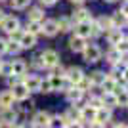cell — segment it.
I'll return each mask as SVG.
<instances>
[{"label":"cell","instance_id":"45","mask_svg":"<svg viewBox=\"0 0 128 128\" xmlns=\"http://www.w3.org/2000/svg\"><path fill=\"white\" fill-rule=\"evenodd\" d=\"M120 12H122L124 16L128 17V0H126V2H124V6H122V10H120Z\"/></svg>","mask_w":128,"mask_h":128},{"label":"cell","instance_id":"42","mask_svg":"<svg viewBox=\"0 0 128 128\" xmlns=\"http://www.w3.org/2000/svg\"><path fill=\"white\" fill-rule=\"evenodd\" d=\"M65 128H86L82 122H71V124H67Z\"/></svg>","mask_w":128,"mask_h":128},{"label":"cell","instance_id":"24","mask_svg":"<svg viewBox=\"0 0 128 128\" xmlns=\"http://www.w3.org/2000/svg\"><path fill=\"white\" fill-rule=\"evenodd\" d=\"M80 98H82V92L78 90V88H71V90H67V100H69L71 103H78L80 102Z\"/></svg>","mask_w":128,"mask_h":128},{"label":"cell","instance_id":"53","mask_svg":"<svg viewBox=\"0 0 128 128\" xmlns=\"http://www.w3.org/2000/svg\"><path fill=\"white\" fill-rule=\"evenodd\" d=\"M12 128H21V126H12Z\"/></svg>","mask_w":128,"mask_h":128},{"label":"cell","instance_id":"9","mask_svg":"<svg viewBox=\"0 0 128 128\" xmlns=\"http://www.w3.org/2000/svg\"><path fill=\"white\" fill-rule=\"evenodd\" d=\"M75 34L80 38H88L92 36V21H84V23H78L75 29Z\"/></svg>","mask_w":128,"mask_h":128},{"label":"cell","instance_id":"16","mask_svg":"<svg viewBox=\"0 0 128 128\" xmlns=\"http://www.w3.org/2000/svg\"><path fill=\"white\" fill-rule=\"evenodd\" d=\"M115 96H117V103H118V105L128 107V90L124 88V86H117Z\"/></svg>","mask_w":128,"mask_h":128},{"label":"cell","instance_id":"55","mask_svg":"<svg viewBox=\"0 0 128 128\" xmlns=\"http://www.w3.org/2000/svg\"><path fill=\"white\" fill-rule=\"evenodd\" d=\"M0 128H2V126H0Z\"/></svg>","mask_w":128,"mask_h":128},{"label":"cell","instance_id":"3","mask_svg":"<svg viewBox=\"0 0 128 128\" xmlns=\"http://www.w3.org/2000/svg\"><path fill=\"white\" fill-rule=\"evenodd\" d=\"M0 29L10 34V32H14L16 29H19V19H17L16 16H6L4 19L0 21Z\"/></svg>","mask_w":128,"mask_h":128},{"label":"cell","instance_id":"33","mask_svg":"<svg viewBox=\"0 0 128 128\" xmlns=\"http://www.w3.org/2000/svg\"><path fill=\"white\" fill-rule=\"evenodd\" d=\"M19 50H21L19 42H12V40H6V52H8V54H17Z\"/></svg>","mask_w":128,"mask_h":128},{"label":"cell","instance_id":"38","mask_svg":"<svg viewBox=\"0 0 128 128\" xmlns=\"http://www.w3.org/2000/svg\"><path fill=\"white\" fill-rule=\"evenodd\" d=\"M21 36H23V31H19V29H16L14 32H10V40L12 42H19Z\"/></svg>","mask_w":128,"mask_h":128},{"label":"cell","instance_id":"51","mask_svg":"<svg viewBox=\"0 0 128 128\" xmlns=\"http://www.w3.org/2000/svg\"><path fill=\"white\" fill-rule=\"evenodd\" d=\"M2 63H4V61H2V59H0V67H2Z\"/></svg>","mask_w":128,"mask_h":128},{"label":"cell","instance_id":"30","mask_svg":"<svg viewBox=\"0 0 128 128\" xmlns=\"http://www.w3.org/2000/svg\"><path fill=\"white\" fill-rule=\"evenodd\" d=\"M56 23H58V31H61V32H69L71 31V21L67 17H59Z\"/></svg>","mask_w":128,"mask_h":128},{"label":"cell","instance_id":"11","mask_svg":"<svg viewBox=\"0 0 128 128\" xmlns=\"http://www.w3.org/2000/svg\"><path fill=\"white\" fill-rule=\"evenodd\" d=\"M84 21H92L90 17V12L84 10V8H78L76 12H73V23L78 25V23H84Z\"/></svg>","mask_w":128,"mask_h":128},{"label":"cell","instance_id":"22","mask_svg":"<svg viewBox=\"0 0 128 128\" xmlns=\"http://www.w3.org/2000/svg\"><path fill=\"white\" fill-rule=\"evenodd\" d=\"M111 21H113V27H115V29H120L124 23H128V17L124 16L122 12H115L113 17H111Z\"/></svg>","mask_w":128,"mask_h":128},{"label":"cell","instance_id":"44","mask_svg":"<svg viewBox=\"0 0 128 128\" xmlns=\"http://www.w3.org/2000/svg\"><path fill=\"white\" fill-rule=\"evenodd\" d=\"M40 2H42L44 6H54L56 2H58V0H40Z\"/></svg>","mask_w":128,"mask_h":128},{"label":"cell","instance_id":"12","mask_svg":"<svg viewBox=\"0 0 128 128\" xmlns=\"http://www.w3.org/2000/svg\"><path fill=\"white\" fill-rule=\"evenodd\" d=\"M25 71H27V63L21 61V59H16V61H12V75L14 76H25Z\"/></svg>","mask_w":128,"mask_h":128},{"label":"cell","instance_id":"4","mask_svg":"<svg viewBox=\"0 0 128 128\" xmlns=\"http://www.w3.org/2000/svg\"><path fill=\"white\" fill-rule=\"evenodd\" d=\"M40 59H42V65L44 67H56L59 63V56L58 52H54V50H44L40 54Z\"/></svg>","mask_w":128,"mask_h":128},{"label":"cell","instance_id":"23","mask_svg":"<svg viewBox=\"0 0 128 128\" xmlns=\"http://www.w3.org/2000/svg\"><path fill=\"white\" fill-rule=\"evenodd\" d=\"M34 44H36V36H32L29 32H23L21 40H19V46H21V48H32Z\"/></svg>","mask_w":128,"mask_h":128},{"label":"cell","instance_id":"56","mask_svg":"<svg viewBox=\"0 0 128 128\" xmlns=\"http://www.w3.org/2000/svg\"><path fill=\"white\" fill-rule=\"evenodd\" d=\"M126 40H128V38H126Z\"/></svg>","mask_w":128,"mask_h":128},{"label":"cell","instance_id":"32","mask_svg":"<svg viewBox=\"0 0 128 128\" xmlns=\"http://www.w3.org/2000/svg\"><path fill=\"white\" fill-rule=\"evenodd\" d=\"M86 105H90V107H94V109H102L103 107V102H102V98H98V96H90V100H88V103Z\"/></svg>","mask_w":128,"mask_h":128},{"label":"cell","instance_id":"2","mask_svg":"<svg viewBox=\"0 0 128 128\" xmlns=\"http://www.w3.org/2000/svg\"><path fill=\"white\" fill-rule=\"evenodd\" d=\"M16 120H17V115L14 109H2L0 111V126H16Z\"/></svg>","mask_w":128,"mask_h":128},{"label":"cell","instance_id":"17","mask_svg":"<svg viewBox=\"0 0 128 128\" xmlns=\"http://www.w3.org/2000/svg\"><path fill=\"white\" fill-rule=\"evenodd\" d=\"M84 46H86L84 38L76 36V34H73V36H71V40H69V48L73 50V52H82V50H84Z\"/></svg>","mask_w":128,"mask_h":128},{"label":"cell","instance_id":"27","mask_svg":"<svg viewBox=\"0 0 128 128\" xmlns=\"http://www.w3.org/2000/svg\"><path fill=\"white\" fill-rule=\"evenodd\" d=\"M65 120L61 118V115H56V117H50V122H48V128H65Z\"/></svg>","mask_w":128,"mask_h":128},{"label":"cell","instance_id":"47","mask_svg":"<svg viewBox=\"0 0 128 128\" xmlns=\"http://www.w3.org/2000/svg\"><path fill=\"white\" fill-rule=\"evenodd\" d=\"M122 78L126 80V84H128V67H126V69L122 71Z\"/></svg>","mask_w":128,"mask_h":128},{"label":"cell","instance_id":"48","mask_svg":"<svg viewBox=\"0 0 128 128\" xmlns=\"http://www.w3.org/2000/svg\"><path fill=\"white\" fill-rule=\"evenodd\" d=\"M113 128H128V124H124V122H118V124H115Z\"/></svg>","mask_w":128,"mask_h":128},{"label":"cell","instance_id":"43","mask_svg":"<svg viewBox=\"0 0 128 128\" xmlns=\"http://www.w3.org/2000/svg\"><path fill=\"white\" fill-rule=\"evenodd\" d=\"M2 54H6V40L4 38H0V56Z\"/></svg>","mask_w":128,"mask_h":128},{"label":"cell","instance_id":"1","mask_svg":"<svg viewBox=\"0 0 128 128\" xmlns=\"http://www.w3.org/2000/svg\"><path fill=\"white\" fill-rule=\"evenodd\" d=\"M82 56H84V61L96 63V61L102 59V50H100V46H96V44H86L84 50H82Z\"/></svg>","mask_w":128,"mask_h":128},{"label":"cell","instance_id":"5","mask_svg":"<svg viewBox=\"0 0 128 128\" xmlns=\"http://www.w3.org/2000/svg\"><path fill=\"white\" fill-rule=\"evenodd\" d=\"M65 78L69 80L73 86H76L80 80L84 78V73H82L80 67H69V69H65Z\"/></svg>","mask_w":128,"mask_h":128},{"label":"cell","instance_id":"13","mask_svg":"<svg viewBox=\"0 0 128 128\" xmlns=\"http://www.w3.org/2000/svg\"><path fill=\"white\" fill-rule=\"evenodd\" d=\"M42 32L46 36H56L58 34V23H56V19H46L42 23Z\"/></svg>","mask_w":128,"mask_h":128},{"label":"cell","instance_id":"29","mask_svg":"<svg viewBox=\"0 0 128 128\" xmlns=\"http://www.w3.org/2000/svg\"><path fill=\"white\" fill-rule=\"evenodd\" d=\"M63 76H50V86H52V92L54 90H63Z\"/></svg>","mask_w":128,"mask_h":128},{"label":"cell","instance_id":"49","mask_svg":"<svg viewBox=\"0 0 128 128\" xmlns=\"http://www.w3.org/2000/svg\"><path fill=\"white\" fill-rule=\"evenodd\" d=\"M4 17H6V14H4V12H2V10H0V21H2Z\"/></svg>","mask_w":128,"mask_h":128},{"label":"cell","instance_id":"50","mask_svg":"<svg viewBox=\"0 0 128 128\" xmlns=\"http://www.w3.org/2000/svg\"><path fill=\"white\" fill-rule=\"evenodd\" d=\"M71 2H75V4H80V2H84V0H71Z\"/></svg>","mask_w":128,"mask_h":128},{"label":"cell","instance_id":"8","mask_svg":"<svg viewBox=\"0 0 128 128\" xmlns=\"http://www.w3.org/2000/svg\"><path fill=\"white\" fill-rule=\"evenodd\" d=\"M48 122H50V113H46V111L34 113V117H32V126H36V128H48Z\"/></svg>","mask_w":128,"mask_h":128},{"label":"cell","instance_id":"6","mask_svg":"<svg viewBox=\"0 0 128 128\" xmlns=\"http://www.w3.org/2000/svg\"><path fill=\"white\" fill-rule=\"evenodd\" d=\"M21 82L25 84V88L29 92H40V80L42 78H38V76H34V75H25V76H21Z\"/></svg>","mask_w":128,"mask_h":128},{"label":"cell","instance_id":"18","mask_svg":"<svg viewBox=\"0 0 128 128\" xmlns=\"http://www.w3.org/2000/svg\"><path fill=\"white\" fill-rule=\"evenodd\" d=\"M122 38L124 36H122V31H120V29H111V31L107 32V40H109V44H113V48H115Z\"/></svg>","mask_w":128,"mask_h":128},{"label":"cell","instance_id":"34","mask_svg":"<svg viewBox=\"0 0 128 128\" xmlns=\"http://www.w3.org/2000/svg\"><path fill=\"white\" fill-rule=\"evenodd\" d=\"M29 2H31V0H10V6L14 10H23V8L29 6Z\"/></svg>","mask_w":128,"mask_h":128},{"label":"cell","instance_id":"39","mask_svg":"<svg viewBox=\"0 0 128 128\" xmlns=\"http://www.w3.org/2000/svg\"><path fill=\"white\" fill-rule=\"evenodd\" d=\"M40 92H52V86H50V78L40 80Z\"/></svg>","mask_w":128,"mask_h":128},{"label":"cell","instance_id":"35","mask_svg":"<svg viewBox=\"0 0 128 128\" xmlns=\"http://www.w3.org/2000/svg\"><path fill=\"white\" fill-rule=\"evenodd\" d=\"M115 50H117L120 56H122V54H128V40H126V38H122V40L115 46Z\"/></svg>","mask_w":128,"mask_h":128},{"label":"cell","instance_id":"14","mask_svg":"<svg viewBox=\"0 0 128 128\" xmlns=\"http://www.w3.org/2000/svg\"><path fill=\"white\" fill-rule=\"evenodd\" d=\"M80 117H82V120H86V122H94L96 120V109L90 105H82V109H80ZM80 120V122H82Z\"/></svg>","mask_w":128,"mask_h":128},{"label":"cell","instance_id":"25","mask_svg":"<svg viewBox=\"0 0 128 128\" xmlns=\"http://www.w3.org/2000/svg\"><path fill=\"white\" fill-rule=\"evenodd\" d=\"M27 32L36 36L38 32H42V23H36V21H27Z\"/></svg>","mask_w":128,"mask_h":128},{"label":"cell","instance_id":"15","mask_svg":"<svg viewBox=\"0 0 128 128\" xmlns=\"http://www.w3.org/2000/svg\"><path fill=\"white\" fill-rule=\"evenodd\" d=\"M109 120H111V109H107V107H102V109H98V111H96V120H94V122L107 124Z\"/></svg>","mask_w":128,"mask_h":128},{"label":"cell","instance_id":"40","mask_svg":"<svg viewBox=\"0 0 128 128\" xmlns=\"http://www.w3.org/2000/svg\"><path fill=\"white\" fill-rule=\"evenodd\" d=\"M23 105H21V111H29V109H32V107H34V103L31 102V100H29V102H27V100H23Z\"/></svg>","mask_w":128,"mask_h":128},{"label":"cell","instance_id":"10","mask_svg":"<svg viewBox=\"0 0 128 128\" xmlns=\"http://www.w3.org/2000/svg\"><path fill=\"white\" fill-rule=\"evenodd\" d=\"M14 102H16V100H14V96H12L10 90L0 92V111H2V109H12Z\"/></svg>","mask_w":128,"mask_h":128},{"label":"cell","instance_id":"19","mask_svg":"<svg viewBox=\"0 0 128 128\" xmlns=\"http://www.w3.org/2000/svg\"><path fill=\"white\" fill-rule=\"evenodd\" d=\"M102 102H103V107H107V109H113V107H117V96L113 94V92H105L102 96Z\"/></svg>","mask_w":128,"mask_h":128},{"label":"cell","instance_id":"36","mask_svg":"<svg viewBox=\"0 0 128 128\" xmlns=\"http://www.w3.org/2000/svg\"><path fill=\"white\" fill-rule=\"evenodd\" d=\"M90 86H92V84H90V80H88V76H84V78L80 80V82H78V84L75 86V88H78V90L82 92V94H84V92L88 90V88H90Z\"/></svg>","mask_w":128,"mask_h":128},{"label":"cell","instance_id":"41","mask_svg":"<svg viewBox=\"0 0 128 128\" xmlns=\"http://www.w3.org/2000/svg\"><path fill=\"white\" fill-rule=\"evenodd\" d=\"M32 67H44V65H42V59H40V56H36V58H34V61H32Z\"/></svg>","mask_w":128,"mask_h":128},{"label":"cell","instance_id":"20","mask_svg":"<svg viewBox=\"0 0 128 128\" xmlns=\"http://www.w3.org/2000/svg\"><path fill=\"white\" fill-rule=\"evenodd\" d=\"M96 25H98V29H100V31H107V32L111 31V29H115V27H113V21H111V17H105V16L98 17Z\"/></svg>","mask_w":128,"mask_h":128},{"label":"cell","instance_id":"21","mask_svg":"<svg viewBox=\"0 0 128 128\" xmlns=\"http://www.w3.org/2000/svg\"><path fill=\"white\" fill-rule=\"evenodd\" d=\"M103 88V94H105V92H113V94H115V90H117V80L113 78V76H105V78H103V82L102 84H100Z\"/></svg>","mask_w":128,"mask_h":128},{"label":"cell","instance_id":"46","mask_svg":"<svg viewBox=\"0 0 128 128\" xmlns=\"http://www.w3.org/2000/svg\"><path fill=\"white\" fill-rule=\"evenodd\" d=\"M90 128H105V124H100V122H92Z\"/></svg>","mask_w":128,"mask_h":128},{"label":"cell","instance_id":"26","mask_svg":"<svg viewBox=\"0 0 128 128\" xmlns=\"http://www.w3.org/2000/svg\"><path fill=\"white\" fill-rule=\"evenodd\" d=\"M105 76H107V75L103 73V71H94V73H90L88 80H90V84H102Z\"/></svg>","mask_w":128,"mask_h":128},{"label":"cell","instance_id":"52","mask_svg":"<svg viewBox=\"0 0 128 128\" xmlns=\"http://www.w3.org/2000/svg\"><path fill=\"white\" fill-rule=\"evenodd\" d=\"M105 2H115V0H105Z\"/></svg>","mask_w":128,"mask_h":128},{"label":"cell","instance_id":"31","mask_svg":"<svg viewBox=\"0 0 128 128\" xmlns=\"http://www.w3.org/2000/svg\"><path fill=\"white\" fill-rule=\"evenodd\" d=\"M120 59H122V56H120V54H118L115 48L107 52V61H109V63H113V65H115V63H118Z\"/></svg>","mask_w":128,"mask_h":128},{"label":"cell","instance_id":"7","mask_svg":"<svg viewBox=\"0 0 128 128\" xmlns=\"http://www.w3.org/2000/svg\"><path fill=\"white\" fill-rule=\"evenodd\" d=\"M12 96H14V100L16 102H23V100H29V94L31 92L25 88V84L23 82H19V84H16V86H12Z\"/></svg>","mask_w":128,"mask_h":128},{"label":"cell","instance_id":"54","mask_svg":"<svg viewBox=\"0 0 128 128\" xmlns=\"http://www.w3.org/2000/svg\"><path fill=\"white\" fill-rule=\"evenodd\" d=\"M0 2H4V0H0Z\"/></svg>","mask_w":128,"mask_h":128},{"label":"cell","instance_id":"28","mask_svg":"<svg viewBox=\"0 0 128 128\" xmlns=\"http://www.w3.org/2000/svg\"><path fill=\"white\" fill-rule=\"evenodd\" d=\"M42 19H44V14H42V10H40V8H32V10L29 12V21L40 23Z\"/></svg>","mask_w":128,"mask_h":128},{"label":"cell","instance_id":"37","mask_svg":"<svg viewBox=\"0 0 128 128\" xmlns=\"http://www.w3.org/2000/svg\"><path fill=\"white\" fill-rule=\"evenodd\" d=\"M0 75H2V76H12V61H10V63H2V67H0Z\"/></svg>","mask_w":128,"mask_h":128}]
</instances>
